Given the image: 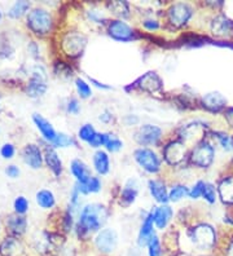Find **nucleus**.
Here are the masks:
<instances>
[{
  "mask_svg": "<svg viewBox=\"0 0 233 256\" xmlns=\"http://www.w3.org/2000/svg\"><path fill=\"white\" fill-rule=\"evenodd\" d=\"M108 219V211L105 206L99 203H91L83 207L79 215V220L77 222V233L79 237H87V236L99 233L101 226L105 224Z\"/></svg>",
  "mask_w": 233,
  "mask_h": 256,
  "instance_id": "1",
  "label": "nucleus"
},
{
  "mask_svg": "<svg viewBox=\"0 0 233 256\" xmlns=\"http://www.w3.org/2000/svg\"><path fill=\"white\" fill-rule=\"evenodd\" d=\"M26 25L35 35H48L53 28V18L48 10L43 8L31 10L26 18Z\"/></svg>",
  "mask_w": 233,
  "mask_h": 256,
  "instance_id": "2",
  "label": "nucleus"
},
{
  "mask_svg": "<svg viewBox=\"0 0 233 256\" xmlns=\"http://www.w3.org/2000/svg\"><path fill=\"white\" fill-rule=\"evenodd\" d=\"M137 164L149 174H157L161 170V160L155 152L149 148H139L134 153Z\"/></svg>",
  "mask_w": 233,
  "mask_h": 256,
  "instance_id": "3",
  "label": "nucleus"
},
{
  "mask_svg": "<svg viewBox=\"0 0 233 256\" xmlns=\"http://www.w3.org/2000/svg\"><path fill=\"white\" fill-rule=\"evenodd\" d=\"M189 160L193 166L199 168H207L214 160V148L207 141H201L193 148Z\"/></svg>",
  "mask_w": 233,
  "mask_h": 256,
  "instance_id": "4",
  "label": "nucleus"
},
{
  "mask_svg": "<svg viewBox=\"0 0 233 256\" xmlns=\"http://www.w3.org/2000/svg\"><path fill=\"white\" fill-rule=\"evenodd\" d=\"M190 238H192L194 246H197L201 250H205V248H211L214 246L216 234H215L212 226L207 224H201L197 225L196 228H193Z\"/></svg>",
  "mask_w": 233,
  "mask_h": 256,
  "instance_id": "5",
  "label": "nucleus"
},
{
  "mask_svg": "<svg viewBox=\"0 0 233 256\" xmlns=\"http://www.w3.org/2000/svg\"><path fill=\"white\" fill-rule=\"evenodd\" d=\"M193 14V8L186 3H175L168 8L167 18L171 25L181 28L189 21Z\"/></svg>",
  "mask_w": 233,
  "mask_h": 256,
  "instance_id": "6",
  "label": "nucleus"
},
{
  "mask_svg": "<svg viewBox=\"0 0 233 256\" xmlns=\"http://www.w3.org/2000/svg\"><path fill=\"white\" fill-rule=\"evenodd\" d=\"M109 35L119 42H131L136 39V32L122 20H113L108 25Z\"/></svg>",
  "mask_w": 233,
  "mask_h": 256,
  "instance_id": "7",
  "label": "nucleus"
},
{
  "mask_svg": "<svg viewBox=\"0 0 233 256\" xmlns=\"http://www.w3.org/2000/svg\"><path fill=\"white\" fill-rule=\"evenodd\" d=\"M162 138V130L157 126L144 124L139 128L135 134V140L140 145L144 146H150V145H157Z\"/></svg>",
  "mask_w": 233,
  "mask_h": 256,
  "instance_id": "8",
  "label": "nucleus"
},
{
  "mask_svg": "<svg viewBox=\"0 0 233 256\" xmlns=\"http://www.w3.org/2000/svg\"><path fill=\"white\" fill-rule=\"evenodd\" d=\"M118 244V236L113 229L106 228L100 230L95 238V246L97 250L104 254H110L117 248Z\"/></svg>",
  "mask_w": 233,
  "mask_h": 256,
  "instance_id": "9",
  "label": "nucleus"
},
{
  "mask_svg": "<svg viewBox=\"0 0 233 256\" xmlns=\"http://www.w3.org/2000/svg\"><path fill=\"white\" fill-rule=\"evenodd\" d=\"M165 160L171 166H176L181 163L185 158V142L183 141H171L166 145L163 150Z\"/></svg>",
  "mask_w": 233,
  "mask_h": 256,
  "instance_id": "10",
  "label": "nucleus"
},
{
  "mask_svg": "<svg viewBox=\"0 0 233 256\" xmlns=\"http://www.w3.org/2000/svg\"><path fill=\"white\" fill-rule=\"evenodd\" d=\"M47 84H46V75L44 72H39L38 68L33 72L30 80H29L28 86H26V92L30 97L35 98V97H41L46 94Z\"/></svg>",
  "mask_w": 233,
  "mask_h": 256,
  "instance_id": "11",
  "label": "nucleus"
},
{
  "mask_svg": "<svg viewBox=\"0 0 233 256\" xmlns=\"http://www.w3.org/2000/svg\"><path fill=\"white\" fill-rule=\"evenodd\" d=\"M62 43H64V50L69 56L77 57L83 52L87 43V38L82 34H69Z\"/></svg>",
  "mask_w": 233,
  "mask_h": 256,
  "instance_id": "12",
  "label": "nucleus"
},
{
  "mask_svg": "<svg viewBox=\"0 0 233 256\" xmlns=\"http://www.w3.org/2000/svg\"><path fill=\"white\" fill-rule=\"evenodd\" d=\"M22 160L33 170L41 168L44 160V154L41 148L35 144H29L22 150Z\"/></svg>",
  "mask_w": 233,
  "mask_h": 256,
  "instance_id": "13",
  "label": "nucleus"
},
{
  "mask_svg": "<svg viewBox=\"0 0 233 256\" xmlns=\"http://www.w3.org/2000/svg\"><path fill=\"white\" fill-rule=\"evenodd\" d=\"M24 254L25 247L19 237L10 236L0 242V256H24Z\"/></svg>",
  "mask_w": 233,
  "mask_h": 256,
  "instance_id": "14",
  "label": "nucleus"
},
{
  "mask_svg": "<svg viewBox=\"0 0 233 256\" xmlns=\"http://www.w3.org/2000/svg\"><path fill=\"white\" fill-rule=\"evenodd\" d=\"M140 90H143L145 92H149V94H154V92L161 91L162 87H163V82L159 78L158 75L155 74L154 72H146L145 75H143L139 80L135 83Z\"/></svg>",
  "mask_w": 233,
  "mask_h": 256,
  "instance_id": "15",
  "label": "nucleus"
},
{
  "mask_svg": "<svg viewBox=\"0 0 233 256\" xmlns=\"http://www.w3.org/2000/svg\"><path fill=\"white\" fill-rule=\"evenodd\" d=\"M154 236V220H153V214L149 212L143 220V224L140 226L139 236H137V244L140 247L148 246L150 238Z\"/></svg>",
  "mask_w": 233,
  "mask_h": 256,
  "instance_id": "16",
  "label": "nucleus"
},
{
  "mask_svg": "<svg viewBox=\"0 0 233 256\" xmlns=\"http://www.w3.org/2000/svg\"><path fill=\"white\" fill-rule=\"evenodd\" d=\"M152 214L155 226L163 230L168 225L170 220L172 219L174 211H172V208L168 204H161V206L155 207L154 211H152Z\"/></svg>",
  "mask_w": 233,
  "mask_h": 256,
  "instance_id": "17",
  "label": "nucleus"
},
{
  "mask_svg": "<svg viewBox=\"0 0 233 256\" xmlns=\"http://www.w3.org/2000/svg\"><path fill=\"white\" fill-rule=\"evenodd\" d=\"M211 30L216 36L229 38L233 35V22L225 16H217L212 21Z\"/></svg>",
  "mask_w": 233,
  "mask_h": 256,
  "instance_id": "18",
  "label": "nucleus"
},
{
  "mask_svg": "<svg viewBox=\"0 0 233 256\" xmlns=\"http://www.w3.org/2000/svg\"><path fill=\"white\" fill-rule=\"evenodd\" d=\"M33 120H34L35 126H37V128L42 134L44 140L52 144L55 138H56L57 132L55 131V128L51 124L50 120H47L46 118H43L41 114H33Z\"/></svg>",
  "mask_w": 233,
  "mask_h": 256,
  "instance_id": "19",
  "label": "nucleus"
},
{
  "mask_svg": "<svg viewBox=\"0 0 233 256\" xmlns=\"http://www.w3.org/2000/svg\"><path fill=\"white\" fill-rule=\"evenodd\" d=\"M7 230L10 232L13 237H20L26 232L28 229V220L22 215L15 214L11 215L10 218H7Z\"/></svg>",
  "mask_w": 233,
  "mask_h": 256,
  "instance_id": "20",
  "label": "nucleus"
},
{
  "mask_svg": "<svg viewBox=\"0 0 233 256\" xmlns=\"http://www.w3.org/2000/svg\"><path fill=\"white\" fill-rule=\"evenodd\" d=\"M44 162L48 166V168L53 172L55 176H60L62 174V162L59 154L52 145H48L44 149Z\"/></svg>",
  "mask_w": 233,
  "mask_h": 256,
  "instance_id": "21",
  "label": "nucleus"
},
{
  "mask_svg": "<svg viewBox=\"0 0 233 256\" xmlns=\"http://www.w3.org/2000/svg\"><path fill=\"white\" fill-rule=\"evenodd\" d=\"M137 182L136 180H128L126 184H124L123 189L121 192V196H119V202H121L122 206L128 207L130 204L136 200L137 193H139V189H137Z\"/></svg>",
  "mask_w": 233,
  "mask_h": 256,
  "instance_id": "22",
  "label": "nucleus"
},
{
  "mask_svg": "<svg viewBox=\"0 0 233 256\" xmlns=\"http://www.w3.org/2000/svg\"><path fill=\"white\" fill-rule=\"evenodd\" d=\"M202 105L210 112H220L227 105V100H225V97L223 94H217V92H211V94H207L203 96Z\"/></svg>",
  "mask_w": 233,
  "mask_h": 256,
  "instance_id": "23",
  "label": "nucleus"
},
{
  "mask_svg": "<svg viewBox=\"0 0 233 256\" xmlns=\"http://www.w3.org/2000/svg\"><path fill=\"white\" fill-rule=\"evenodd\" d=\"M70 171H72V175L74 176L77 182H79V184H86L92 176L88 166L81 160H74L70 163Z\"/></svg>",
  "mask_w": 233,
  "mask_h": 256,
  "instance_id": "24",
  "label": "nucleus"
},
{
  "mask_svg": "<svg viewBox=\"0 0 233 256\" xmlns=\"http://www.w3.org/2000/svg\"><path fill=\"white\" fill-rule=\"evenodd\" d=\"M149 192L152 197L161 204H166L168 202V190L166 184L161 180H150L149 182Z\"/></svg>",
  "mask_w": 233,
  "mask_h": 256,
  "instance_id": "25",
  "label": "nucleus"
},
{
  "mask_svg": "<svg viewBox=\"0 0 233 256\" xmlns=\"http://www.w3.org/2000/svg\"><path fill=\"white\" fill-rule=\"evenodd\" d=\"M93 167L99 175H106L110 171V160L106 152L97 150L96 153L93 154Z\"/></svg>",
  "mask_w": 233,
  "mask_h": 256,
  "instance_id": "26",
  "label": "nucleus"
},
{
  "mask_svg": "<svg viewBox=\"0 0 233 256\" xmlns=\"http://www.w3.org/2000/svg\"><path fill=\"white\" fill-rule=\"evenodd\" d=\"M35 200H37L38 204L44 210L53 208L55 204H56V198H55L52 192L46 190V189H42V190L38 192L37 196H35Z\"/></svg>",
  "mask_w": 233,
  "mask_h": 256,
  "instance_id": "27",
  "label": "nucleus"
},
{
  "mask_svg": "<svg viewBox=\"0 0 233 256\" xmlns=\"http://www.w3.org/2000/svg\"><path fill=\"white\" fill-rule=\"evenodd\" d=\"M219 196L224 203H233V178H224L219 184Z\"/></svg>",
  "mask_w": 233,
  "mask_h": 256,
  "instance_id": "28",
  "label": "nucleus"
},
{
  "mask_svg": "<svg viewBox=\"0 0 233 256\" xmlns=\"http://www.w3.org/2000/svg\"><path fill=\"white\" fill-rule=\"evenodd\" d=\"M81 192L82 196H86V194H91V193H99L101 190V180H100L97 176H91V178L88 180L86 184H79L77 182L75 184Z\"/></svg>",
  "mask_w": 233,
  "mask_h": 256,
  "instance_id": "29",
  "label": "nucleus"
},
{
  "mask_svg": "<svg viewBox=\"0 0 233 256\" xmlns=\"http://www.w3.org/2000/svg\"><path fill=\"white\" fill-rule=\"evenodd\" d=\"M29 10H30V3L29 2H25V0L16 2L11 6V10H8V17H11V18H20V17L25 16Z\"/></svg>",
  "mask_w": 233,
  "mask_h": 256,
  "instance_id": "30",
  "label": "nucleus"
},
{
  "mask_svg": "<svg viewBox=\"0 0 233 256\" xmlns=\"http://www.w3.org/2000/svg\"><path fill=\"white\" fill-rule=\"evenodd\" d=\"M53 148H69V146H78V142L73 136H69L66 134H57L56 138L53 141L52 144Z\"/></svg>",
  "mask_w": 233,
  "mask_h": 256,
  "instance_id": "31",
  "label": "nucleus"
},
{
  "mask_svg": "<svg viewBox=\"0 0 233 256\" xmlns=\"http://www.w3.org/2000/svg\"><path fill=\"white\" fill-rule=\"evenodd\" d=\"M188 193H189V188H186L185 185H174L171 188V190L168 192V200L171 202H179L184 197H188Z\"/></svg>",
  "mask_w": 233,
  "mask_h": 256,
  "instance_id": "32",
  "label": "nucleus"
},
{
  "mask_svg": "<svg viewBox=\"0 0 233 256\" xmlns=\"http://www.w3.org/2000/svg\"><path fill=\"white\" fill-rule=\"evenodd\" d=\"M75 87H77L78 94L82 97V98H88L92 94V91H91V87L87 82L82 78L75 79Z\"/></svg>",
  "mask_w": 233,
  "mask_h": 256,
  "instance_id": "33",
  "label": "nucleus"
},
{
  "mask_svg": "<svg viewBox=\"0 0 233 256\" xmlns=\"http://www.w3.org/2000/svg\"><path fill=\"white\" fill-rule=\"evenodd\" d=\"M95 134H96V130L93 128L92 124H83L78 131V138L86 142H90Z\"/></svg>",
  "mask_w": 233,
  "mask_h": 256,
  "instance_id": "34",
  "label": "nucleus"
},
{
  "mask_svg": "<svg viewBox=\"0 0 233 256\" xmlns=\"http://www.w3.org/2000/svg\"><path fill=\"white\" fill-rule=\"evenodd\" d=\"M105 148L108 152H112V153H114V152H118V150H121L122 148H123V142H122L121 140H119L115 134H108V138H106V142H105Z\"/></svg>",
  "mask_w": 233,
  "mask_h": 256,
  "instance_id": "35",
  "label": "nucleus"
},
{
  "mask_svg": "<svg viewBox=\"0 0 233 256\" xmlns=\"http://www.w3.org/2000/svg\"><path fill=\"white\" fill-rule=\"evenodd\" d=\"M162 246L158 236H153L148 244V255L149 256H161Z\"/></svg>",
  "mask_w": 233,
  "mask_h": 256,
  "instance_id": "36",
  "label": "nucleus"
},
{
  "mask_svg": "<svg viewBox=\"0 0 233 256\" xmlns=\"http://www.w3.org/2000/svg\"><path fill=\"white\" fill-rule=\"evenodd\" d=\"M13 207H15L16 214H19V215L24 216L26 212H28V210H29V200H26L25 197L20 196V197H17L15 200Z\"/></svg>",
  "mask_w": 233,
  "mask_h": 256,
  "instance_id": "37",
  "label": "nucleus"
},
{
  "mask_svg": "<svg viewBox=\"0 0 233 256\" xmlns=\"http://www.w3.org/2000/svg\"><path fill=\"white\" fill-rule=\"evenodd\" d=\"M202 197H203V200H205L206 202L215 203V200H216V193H215L214 185L205 182V185H203V190H202Z\"/></svg>",
  "mask_w": 233,
  "mask_h": 256,
  "instance_id": "38",
  "label": "nucleus"
},
{
  "mask_svg": "<svg viewBox=\"0 0 233 256\" xmlns=\"http://www.w3.org/2000/svg\"><path fill=\"white\" fill-rule=\"evenodd\" d=\"M110 10L114 14L119 17H126L128 16V8H127V4L126 3H122V2H115V3L110 4Z\"/></svg>",
  "mask_w": 233,
  "mask_h": 256,
  "instance_id": "39",
  "label": "nucleus"
},
{
  "mask_svg": "<svg viewBox=\"0 0 233 256\" xmlns=\"http://www.w3.org/2000/svg\"><path fill=\"white\" fill-rule=\"evenodd\" d=\"M106 138H108V134L105 132H96V134L93 136L92 140L88 142L91 148H101V146H105V142H106Z\"/></svg>",
  "mask_w": 233,
  "mask_h": 256,
  "instance_id": "40",
  "label": "nucleus"
},
{
  "mask_svg": "<svg viewBox=\"0 0 233 256\" xmlns=\"http://www.w3.org/2000/svg\"><path fill=\"white\" fill-rule=\"evenodd\" d=\"M203 185L205 182H197L196 184L193 185L189 189V193H188V197L192 198V200H198L199 197H202V190H203Z\"/></svg>",
  "mask_w": 233,
  "mask_h": 256,
  "instance_id": "41",
  "label": "nucleus"
},
{
  "mask_svg": "<svg viewBox=\"0 0 233 256\" xmlns=\"http://www.w3.org/2000/svg\"><path fill=\"white\" fill-rule=\"evenodd\" d=\"M214 136L217 138V140H219L220 145L225 150H230L233 148V140L229 138V136L221 134V132H215Z\"/></svg>",
  "mask_w": 233,
  "mask_h": 256,
  "instance_id": "42",
  "label": "nucleus"
},
{
  "mask_svg": "<svg viewBox=\"0 0 233 256\" xmlns=\"http://www.w3.org/2000/svg\"><path fill=\"white\" fill-rule=\"evenodd\" d=\"M15 153L16 149L12 144H4L2 146V149H0V156H3L4 160H11V158H13Z\"/></svg>",
  "mask_w": 233,
  "mask_h": 256,
  "instance_id": "43",
  "label": "nucleus"
},
{
  "mask_svg": "<svg viewBox=\"0 0 233 256\" xmlns=\"http://www.w3.org/2000/svg\"><path fill=\"white\" fill-rule=\"evenodd\" d=\"M66 110H68V112H70V114H78L79 110H81L79 101H78L77 98H70L68 105H66Z\"/></svg>",
  "mask_w": 233,
  "mask_h": 256,
  "instance_id": "44",
  "label": "nucleus"
},
{
  "mask_svg": "<svg viewBox=\"0 0 233 256\" xmlns=\"http://www.w3.org/2000/svg\"><path fill=\"white\" fill-rule=\"evenodd\" d=\"M143 26L148 32H155L159 28V22L155 21V20H145L143 22Z\"/></svg>",
  "mask_w": 233,
  "mask_h": 256,
  "instance_id": "45",
  "label": "nucleus"
},
{
  "mask_svg": "<svg viewBox=\"0 0 233 256\" xmlns=\"http://www.w3.org/2000/svg\"><path fill=\"white\" fill-rule=\"evenodd\" d=\"M6 174L8 178H19L20 175V168L17 167V166L15 164H11L8 166L6 168Z\"/></svg>",
  "mask_w": 233,
  "mask_h": 256,
  "instance_id": "46",
  "label": "nucleus"
},
{
  "mask_svg": "<svg viewBox=\"0 0 233 256\" xmlns=\"http://www.w3.org/2000/svg\"><path fill=\"white\" fill-rule=\"evenodd\" d=\"M90 18L92 20V21L97 22V24H101V21H104V20H105L103 16V13L99 12V10H91Z\"/></svg>",
  "mask_w": 233,
  "mask_h": 256,
  "instance_id": "47",
  "label": "nucleus"
},
{
  "mask_svg": "<svg viewBox=\"0 0 233 256\" xmlns=\"http://www.w3.org/2000/svg\"><path fill=\"white\" fill-rule=\"evenodd\" d=\"M100 120L104 123H109V122H112V119H113V114L112 112H104L101 116H100Z\"/></svg>",
  "mask_w": 233,
  "mask_h": 256,
  "instance_id": "48",
  "label": "nucleus"
},
{
  "mask_svg": "<svg viewBox=\"0 0 233 256\" xmlns=\"http://www.w3.org/2000/svg\"><path fill=\"white\" fill-rule=\"evenodd\" d=\"M225 119H227L228 124L230 126V127H233V108H228L227 110H225Z\"/></svg>",
  "mask_w": 233,
  "mask_h": 256,
  "instance_id": "49",
  "label": "nucleus"
},
{
  "mask_svg": "<svg viewBox=\"0 0 233 256\" xmlns=\"http://www.w3.org/2000/svg\"><path fill=\"white\" fill-rule=\"evenodd\" d=\"M91 83H95V84H96V87L104 88V90H108V88H110V87H109V86H105V84H103V83H100V82H97L96 79H91Z\"/></svg>",
  "mask_w": 233,
  "mask_h": 256,
  "instance_id": "50",
  "label": "nucleus"
},
{
  "mask_svg": "<svg viewBox=\"0 0 233 256\" xmlns=\"http://www.w3.org/2000/svg\"><path fill=\"white\" fill-rule=\"evenodd\" d=\"M227 256H233V240L230 242L227 248Z\"/></svg>",
  "mask_w": 233,
  "mask_h": 256,
  "instance_id": "51",
  "label": "nucleus"
},
{
  "mask_svg": "<svg viewBox=\"0 0 233 256\" xmlns=\"http://www.w3.org/2000/svg\"><path fill=\"white\" fill-rule=\"evenodd\" d=\"M0 21H2V12H0Z\"/></svg>",
  "mask_w": 233,
  "mask_h": 256,
  "instance_id": "52",
  "label": "nucleus"
},
{
  "mask_svg": "<svg viewBox=\"0 0 233 256\" xmlns=\"http://www.w3.org/2000/svg\"><path fill=\"white\" fill-rule=\"evenodd\" d=\"M232 140H233V138H232Z\"/></svg>",
  "mask_w": 233,
  "mask_h": 256,
  "instance_id": "53",
  "label": "nucleus"
}]
</instances>
